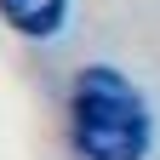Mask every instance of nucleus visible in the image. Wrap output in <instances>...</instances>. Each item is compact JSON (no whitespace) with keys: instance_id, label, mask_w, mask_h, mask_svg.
I'll return each instance as SVG.
<instances>
[{"instance_id":"obj_1","label":"nucleus","mask_w":160,"mask_h":160,"mask_svg":"<svg viewBox=\"0 0 160 160\" xmlns=\"http://www.w3.org/2000/svg\"><path fill=\"white\" fill-rule=\"evenodd\" d=\"M74 143L86 160H143L149 149V114L114 69H86L74 80Z\"/></svg>"},{"instance_id":"obj_2","label":"nucleus","mask_w":160,"mask_h":160,"mask_svg":"<svg viewBox=\"0 0 160 160\" xmlns=\"http://www.w3.org/2000/svg\"><path fill=\"white\" fill-rule=\"evenodd\" d=\"M0 12H6L12 29H23V34H34V40L63 23V0H0Z\"/></svg>"}]
</instances>
